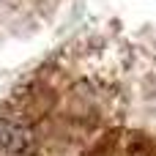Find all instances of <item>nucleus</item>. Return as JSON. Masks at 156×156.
Returning a JSON list of instances; mask_svg holds the SVG:
<instances>
[{
    "label": "nucleus",
    "mask_w": 156,
    "mask_h": 156,
    "mask_svg": "<svg viewBox=\"0 0 156 156\" xmlns=\"http://www.w3.org/2000/svg\"><path fill=\"white\" fill-rule=\"evenodd\" d=\"M36 134L30 123L14 115H0V156H30Z\"/></svg>",
    "instance_id": "1"
}]
</instances>
